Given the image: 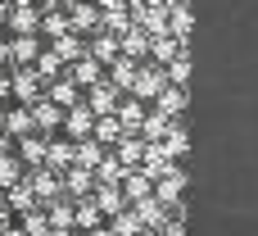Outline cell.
Wrapping results in <instances>:
<instances>
[{
	"label": "cell",
	"mask_w": 258,
	"mask_h": 236,
	"mask_svg": "<svg viewBox=\"0 0 258 236\" xmlns=\"http://www.w3.org/2000/svg\"><path fill=\"white\" fill-rule=\"evenodd\" d=\"M23 182L32 186V196H36V205H50V200H59L63 196V182H59V173L54 168H32V173H23Z\"/></svg>",
	"instance_id": "6da1fadb"
},
{
	"label": "cell",
	"mask_w": 258,
	"mask_h": 236,
	"mask_svg": "<svg viewBox=\"0 0 258 236\" xmlns=\"http://www.w3.org/2000/svg\"><path fill=\"white\" fill-rule=\"evenodd\" d=\"M91 127H95V114H91V105H86V100H77V105H68V109H63V123H59V132H63L68 141H82V136H91Z\"/></svg>",
	"instance_id": "7a4b0ae2"
},
{
	"label": "cell",
	"mask_w": 258,
	"mask_h": 236,
	"mask_svg": "<svg viewBox=\"0 0 258 236\" xmlns=\"http://www.w3.org/2000/svg\"><path fill=\"white\" fill-rule=\"evenodd\" d=\"M163 86H168V73H163V64H150V68H136L132 96H136V100H154Z\"/></svg>",
	"instance_id": "3957f363"
},
{
	"label": "cell",
	"mask_w": 258,
	"mask_h": 236,
	"mask_svg": "<svg viewBox=\"0 0 258 236\" xmlns=\"http://www.w3.org/2000/svg\"><path fill=\"white\" fill-rule=\"evenodd\" d=\"M27 114H32V127H36L41 136H54V132H59V123H63V109H59L50 96H45V100H32V109H27Z\"/></svg>",
	"instance_id": "277c9868"
},
{
	"label": "cell",
	"mask_w": 258,
	"mask_h": 236,
	"mask_svg": "<svg viewBox=\"0 0 258 236\" xmlns=\"http://www.w3.org/2000/svg\"><path fill=\"white\" fill-rule=\"evenodd\" d=\"M59 182H63V196H68V200H86V196L95 191V173L82 168V164H68Z\"/></svg>",
	"instance_id": "5b68a950"
},
{
	"label": "cell",
	"mask_w": 258,
	"mask_h": 236,
	"mask_svg": "<svg viewBox=\"0 0 258 236\" xmlns=\"http://www.w3.org/2000/svg\"><path fill=\"white\" fill-rule=\"evenodd\" d=\"M132 209H136V218H141V227H163L168 223V209H163V200L150 191V196H141V200H132Z\"/></svg>",
	"instance_id": "8992f818"
},
{
	"label": "cell",
	"mask_w": 258,
	"mask_h": 236,
	"mask_svg": "<svg viewBox=\"0 0 258 236\" xmlns=\"http://www.w3.org/2000/svg\"><path fill=\"white\" fill-rule=\"evenodd\" d=\"M86 105H91V114H113V109H118V86L100 77V82L86 91Z\"/></svg>",
	"instance_id": "52a82bcc"
},
{
	"label": "cell",
	"mask_w": 258,
	"mask_h": 236,
	"mask_svg": "<svg viewBox=\"0 0 258 236\" xmlns=\"http://www.w3.org/2000/svg\"><path fill=\"white\" fill-rule=\"evenodd\" d=\"M9 68H14V64H9ZM9 91H14L18 100H27V105H32V100L41 96V73H27V68H14V77H9Z\"/></svg>",
	"instance_id": "ba28073f"
},
{
	"label": "cell",
	"mask_w": 258,
	"mask_h": 236,
	"mask_svg": "<svg viewBox=\"0 0 258 236\" xmlns=\"http://www.w3.org/2000/svg\"><path fill=\"white\" fill-rule=\"evenodd\" d=\"M91 200H95V209H100V214H118V209L127 205V200H122V186H118V182H95Z\"/></svg>",
	"instance_id": "9c48e42d"
},
{
	"label": "cell",
	"mask_w": 258,
	"mask_h": 236,
	"mask_svg": "<svg viewBox=\"0 0 258 236\" xmlns=\"http://www.w3.org/2000/svg\"><path fill=\"white\" fill-rule=\"evenodd\" d=\"M95 27H100L95 5H68V32H95Z\"/></svg>",
	"instance_id": "30bf717a"
},
{
	"label": "cell",
	"mask_w": 258,
	"mask_h": 236,
	"mask_svg": "<svg viewBox=\"0 0 258 236\" xmlns=\"http://www.w3.org/2000/svg\"><path fill=\"white\" fill-rule=\"evenodd\" d=\"M113 146H118V159H122V168H136V164H141V155H145V146H150V141H141V136H136V132H122V136H118V141H113Z\"/></svg>",
	"instance_id": "8fae6325"
},
{
	"label": "cell",
	"mask_w": 258,
	"mask_h": 236,
	"mask_svg": "<svg viewBox=\"0 0 258 236\" xmlns=\"http://www.w3.org/2000/svg\"><path fill=\"white\" fill-rule=\"evenodd\" d=\"M181 186H186V173H181V168H177V173H168V177H159V182H154V196H159V200H163V209H168V205H177V200H181Z\"/></svg>",
	"instance_id": "7c38bea8"
},
{
	"label": "cell",
	"mask_w": 258,
	"mask_h": 236,
	"mask_svg": "<svg viewBox=\"0 0 258 236\" xmlns=\"http://www.w3.org/2000/svg\"><path fill=\"white\" fill-rule=\"evenodd\" d=\"M45 218H50V232H73V205H68V196L50 200L45 205Z\"/></svg>",
	"instance_id": "4fadbf2b"
},
{
	"label": "cell",
	"mask_w": 258,
	"mask_h": 236,
	"mask_svg": "<svg viewBox=\"0 0 258 236\" xmlns=\"http://www.w3.org/2000/svg\"><path fill=\"white\" fill-rule=\"evenodd\" d=\"M91 136H95L100 146H113V141L122 136V123H118V114H95V127H91Z\"/></svg>",
	"instance_id": "5bb4252c"
},
{
	"label": "cell",
	"mask_w": 258,
	"mask_h": 236,
	"mask_svg": "<svg viewBox=\"0 0 258 236\" xmlns=\"http://www.w3.org/2000/svg\"><path fill=\"white\" fill-rule=\"evenodd\" d=\"M0 132L14 141V136H27L32 132V114L27 109H9V114H0Z\"/></svg>",
	"instance_id": "9a60e30c"
},
{
	"label": "cell",
	"mask_w": 258,
	"mask_h": 236,
	"mask_svg": "<svg viewBox=\"0 0 258 236\" xmlns=\"http://www.w3.org/2000/svg\"><path fill=\"white\" fill-rule=\"evenodd\" d=\"M154 100H159V114H163V118H177V114H181V105H186V91L168 82V86H163Z\"/></svg>",
	"instance_id": "2e32d148"
},
{
	"label": "cell",
	"mask_w": 258,
	"mask_h": 236,
	"mask_svg": "<svg viewBox=\"0 0 258 236\" xmlns=\"http://www.w3.org/2000/svg\"><path fill=\"white\" fill-rule=\"evenodd\" d=\"M118 123H122V132H136L141 127V118H145V109H141V100L136 96H127V100H118Z\"/></svg>",
	"instance_id": "e0dca14e"
},
{
	"label": "cell",
	"mask_w": 258,
	"mask_h": 236,
	"mask_svg": "<svg viewBox=\"0 0 258 236\" xmlns=\"http://www.w3.org/2000/svg\"><path fill=\"white\" fill-rule=\"evenodd\" d=\"M109 218H113V223H109V232H113V236H136V232H141V218H136L132 205H122V209L109 214Z\"/></svg>",
	"instance_id": "ac0fdd59"
},
{
	"label": "cell",
	"mask_w": 258,
	"mask_h": 236,
	"mask_svg": "<svg viewBox=\"0 0 258 236\" xmlns=\"http://www.w3.org/2000/svg\"><path fill=\"white\" fill-rule=\"evenodd\" d=\"M5 205H9L14 214H27V209L36 205V196H32V186H27V182H23V186L14 182V186H5Z\"/></svg>",
	"instance_id": "d6986e66"
},
{
	"label": "cell",
	"mask_w": 258,
	"mask_h": 236,
	"mask_svg": "<svg viewBox=\"0 0 258 236\" xmlns=\"http://www.w3.org/2000/svg\"><path fill=\"white\" fill-rule=\"evenodd\" d=\"M100 209H95V200L86 196V200H77V209H73V227H82V232H91V227H100Z\"/></svg>",
	"instance_id": "ffe728a7"
},
{
	"label": "cell",
	"mask_w": 258,
	"mask_h": 236,
	"mask_svg": "<svg viewBox=\"0 0 258 236\" xmlns=\"http://www.w3.org/2000/svg\"><path fill=\"white\" fill-rule=\"evenodd\" d=\"M132 82H136V59L132 55H118L113 59V86L118 91H132Z\"/></svg>",
	"instance_id": "44dd1931"
},
{
	"label": "cell",
	"mask_w": 258,
	"mask_h": 236,
	"mask_svg": "<svg viewBox=\"0 0 258 236\" xmlns=\"http://www.w3.org/2000/svg\"><path fill=\"white\" fill-rule=\"evenodd\" d=\"M91 173H95V182H122V173H127V168H122V159H118V155H100V164H95Z\"/></svg>",
	"instance_id": "7402d4cb"
},
{
	"label": "cell",
	"mask_w": 258,
	"mask_h": 236,
	"mask_svg": "<svg viewBox=\"0 0 258 236\" xmlns=\"http://www.w3.org/2000/svg\"><path fill=\"white\" fill-rule=\"evenodd\" d=\"M181 50H186V45H181V41H168V36H154V41H150V59H154V64H168V59H177Z\"/></svg>",
	"instance_id": "603a6c76"
},
{
	"label": "cell",
	"mask_w": 258,
	"mask_h": 236,
	"mask_svg": "<svg viewBox=\"0 0 258 236\" xmlns=\"http://www.w3.org/2000/svg\"><path fill=\"white\" fill-rule=\"evenodd\" d=\"M45 96H50L59 109H68V105H77V82H73V77H59V82H54Z\"/></svg>",
	"instance_id": "cb8c5ba5"
},
{
	"label": "cell",
	"mask_w": 258,
	"mask_h": 236,
	"mask_svg": "<svg viewBox=\"0 0 258 236\" xmlns=\"http://www.w3.org/2000/svg\"><path fill=\"white\" fill-rule=\"evenodd\" d=\"M18 141H23V168H36V164L45 159V136H32V132H27V136H18Z\"/></svg>",
	"instance_id": "d4e9b609"
},
{
	"label": "cell",
	"mask_w": 258,
	"mask_h": 236,
	"mask_svg": "<svg viewBox=\"0 0 258 236\" xmlns=\"http://www.w3.org/2000/svg\"><path fill=\"white\" fill-rule=\"evenodd\" d=\"M14 182H23V159L5 150V155H0V191H5V186H14Z\"/></svg>",
	"instance_id": "484cf974"
},
{
	"label": "cell",
	"mask_w": 258,
	"mask_h": 236,
	"mask_svg": "<svg viewBox=\"0 0 258 236\" xmlns=\"http://www.w3.org/2000/svg\"><path fill=\"white\" fill-rule=\"evenodd\" d=\"M9 27H18V32H32V27H41V9H32V5H18V9L9 14Z\"/></svg>",
	"instance_id": "4316f807"
},
{
	"label": "cell",
	"mask_w": 258,
	"mask_h": 236,
	"mask_svg": "<svg viewBox=\"0 0 258 236\" xmlns=\"http://www.w3.org/2000/svg\"><path fill=\"white\" fill-rule=\"evenodd\" d=\"M91 59H100V64H113V59H118V36H113V32L95 36V45H91Z\"/></svg>",
	"instance_id": "83f0119b"
},
{
	"label": "cell",
	"mask_w": 258,
	"mask_h": 236,
	"mask_svg": "<svg viewBox=\"0 0 258 236\" xmlns=\"http://www.w3.org/2000/svg\"><path fill=\"white\" fill-rule=\"evenodd\" d=\"M23 232H27V236H50V218H45V209L32 205V209L23 214Z\"/></svg>",
	"instance_id": "f1b7e54d"
},
{
	"label": "cell",
	"mask_w": 258,
	"mask_h": 236,
	"mask_svg": "<svg viewBox=\"0 0 258 236\" xmlns=\"http://www.w3.org/2000/svg\"><path fill=\"white\" fill-rule=\"evenodd\" d=\"M163 150H168L172 159H181V155H186V127H181L177 118H172V127H168V136H163Z\"/></svg>",
	"instance_id": "f546056e"
},
{
	"label": "cell",
	"mask_w": 258,
	"mask_h": 236,
	"mask_svg": "<svg viewBox=\"0 0 258 236\" xmlns=\"http://www.w3.org/2000/svg\"><path fill=\"white\" fill-rule=\"evenodd\" d=\"M41 50H36V41L32 36H18L14 45H9V64H27V59H36Z\"/></svg>",
	"instance_id": "4dcf8cb0"
},
{
	"label": "cell",
	"mask_w": 258,
	"mask_h": 236,
	"mask_svg": "<svg viewBox=\"0 0 258 236\" xmlns=\"http://www.w3.org/2000/svg\"><path fill=\"white\" fill-rule=\"evenodd\" d=\"M122 36H127V41H118V50H127L132 59H141V55L150 50V41H145V32H132V27H127Z\"/></svg>",
	"instance_id": "1f68e13d"
},
{
	"label": "cell",
	"mask_w": 258,
	"mask_h": 236,
	"mask_svg": "<svg viewBox=\"0 0 258 236\" xmlns=\"http://www.w3.org/2000/svg\"><path fill=\"white\" fill-rule=\"evenodd\" d=\"M73 77H77V82H91V86H95V82H100V59L82 55V59H77V68H73Z\"/></svg>",
	"instance_id": "d6a6232c"
},
{
	"label": "cell",
	"mask_w": 258,
	"mask_h": 236,
	"mask_svg": "<svg viewBox=\"0 0 258 236\" xmlns=\"http://www.w3.org/2000/svg\"><path fill=\"white\" fill-rule=\"evenodd\" d=\"M50 50H54V55H59V59H82V36H77V32H73V36H63V41H59V45H50Z\"/></svg>",
	"instance_id": "836d02e7"
},
{
	"label": "cell",
	"mask_w": 258,
	"mask_h": 236,
	"mask_svg": "<svg viewBox=\"0 0 258 236\" xmlns=\"http://www.w3.org/2000/svg\"><path fill=\"white\" fill-rule=\"evenodd\" d=\"M41 32H45V36H63V32H68V18H63V14H41Z\"/></svg>",
	"instance_id": "e575fe53"
},
{
	"label": "cell",
	"mask_w": 258,
	"mask_h": 236,
	"mask_svg": "<svg viewBox=\"0 0 258 236\" xmlns=\"http://www.w3.org/2000/svg\"><path fill=\"white\" fill-rule=\"evenodd\" d=\"M159 236H186V227H181V218H172V223H163V227H159Z\"/></svg>",
	"instance_id": "d590c367"
},
{
	"label": "cell",
	"mask_w": 258,
	"mask_h": 236,
	"mask_svg": "<svg viewBox=\"0 0 258 236\" xmlns=\"http://www.w3.org/2000/svg\"><path fill=\"white\" fill-rule=\"evenodd\" d=\"M9 214H14V209H9V205H5V196H0V227H9Z\"/></svg>",
	"instance_id": "8d00e7d4"
},
{
	"label": "cell",
	"mask_w": 258,
	"mask_h": 236,
	"mask_svg": "<svg viewBox=\"0 0 258 236\" xmlns=\"http://www.w3.org/2000/svg\"><path fill=\"white\" fill-rule=\"evenodd\" d=\"M0 236H27V232H23V227H14V223H9V227H0Z\"/></svg>",
	"instance_id": "74e56055"
},
{
	"label": "cell",
	"mask_w": 258,
	"mask_h": 236,
	"mask_svg": "<svg viewBox=\"0 0 258 236\" xmlns=\"http://www.w3.org/2000/svg\"><path fill=\"white\" fill-rule=\"evenodd\" d=\"M5 96H9V77L0 73V100H5Z\"/></svg>",
	"instance_id": "f35d334b"
},
{
	"label": "cell",
	"mask_w": 258,
	"mask_h": 236,
	"mask_svg": "<svg viewBox=\"0 0 258 236\" xmlns=\"http://www.w3.org/2000/svg\"><path fill=\"white\" fill-rule=\"evenodd\" d=\"M86 236H113V232H109V227H91Z\"/></svg>",
	"instance_id": "ab89813d"
},
{
	"label": "cell",
	"mask_w": 258,
	"mask_h": 236,
	"mask_svg": "<svg viewBox=\"0 0 258 236\" xmlns=\"http://www.w3.org/2000/svg\"><path fill=\"white\" fill-rule=\"evenodd\" d=\"M136 236H159V227H141V232H136Z\"/></svg>",
	"instance_id": "60d3db41"
},
{
	"label": "cell",
	"mask_w": 258,
	"mask_h": 236,
	"mask_svg": "<svg viewBox=\"0 0 258 236\" xmlns=\"http://www.w3.org/2000/svg\"><path fill=\"white\" fill-rule=\"evenodd\" d=\"M5 150H9V136H5V132H0V155H5Z\"/></svg>",
	"instance_id": "b9f144b4"
},
{
	"label": "cell",
	"mask_w": 258,
	"mask_h": 236,
	"mask_svg": "<svg viewBox=\"0 0 258 236\" xmlns=\"http://www.w3.org/2000/svg\"><path fill=\"white\" fill-rule=\"evenodd\" d=\"M5 59H9V45H0V64H5Z\"/></svg>",
	"instance_id": "7bdbcfd3"
},
{
	"label": "cell",
	"mask_w": 258,
	"mask_h": 236,
	"mask_svg": "<svg viewBox=\"0 0 258 236\" xmlns=\"http://www.w3.org/2000/svg\"><path fill=\"white\" fill-rule=\"evenodd\" d=\"M163 5H168V9H177V5H181V0H163Z\"/></svg>",
	"instance_id": "ee69618b"
},
{
	"label": "cell",
	"mask_w": 258,
	"mask_h": 236,
	"mask_svg": "<svg viewBox=\"0 0 258 236\" xmlns=\"http://www.w3.org/2000/svg\"><path fill=\"white\" fill-rule=\"evenodd\" d=\"M50 236H73V232H50Z\"/></svg>",
	"instance_id": "f6af8a7d"
},
{
	"label": "cell",
	"mask_w": 258,
	"mask_h": 236,
	"mask_svg": "<svg viewBox=\"0 0 258 236\" xmlns=\"http://www.w3.org/2000/svg\"><path fill=\"white\" fill-rule=\"evenodd\" d=\"M41 5H59V0H41Z\"/></svg>",
	"instance_id": "bcb514c9"
},
{
	"label": "cell",
	"mask_w": 258,
	"mask_h": 236,
	"mask_svg": "<svg viewBox=\"0 0 258 236\" xmlns=\"http://www.w3.org/2000/svg\"><path fill=\"white\" fill-rule=\"evenodd\" d=\"M18 5H23V0H18Z\"/></svg>",
	"instance_id": "7dc6e473"
}]
</instances>
